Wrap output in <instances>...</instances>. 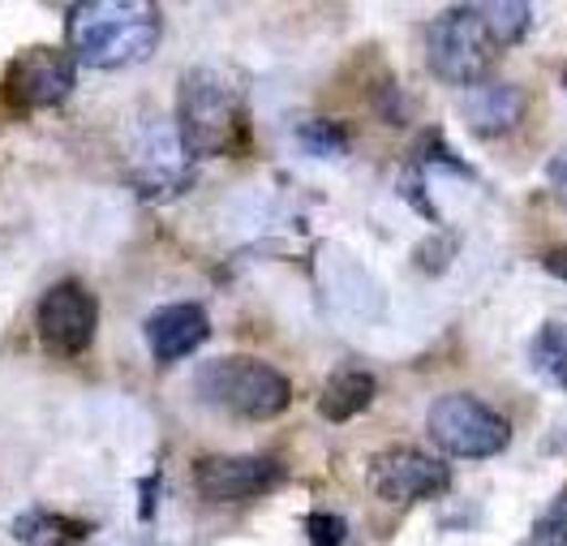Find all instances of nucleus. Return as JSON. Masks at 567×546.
Here are the masks:
<instances>
[{
    "instance_id": "nucleus-11",
    "label": "nucleus",
    "mask_w": 567,
    "mask_h": 546,
    "mask_svg": "<svg viewBox=\"0 0 567 546\" xmlns=\"http://www.w3.org/2000/svg\"><path fill=\"white\" fill-rule=\"evenodd\" d=\"M146 344L159 365H173L189 353H198L212 340V315L198 301H173L146 319Z\"/></svg>"
},
{
    "instance_id": "nucleus-3",
    "label": "nucleus",
    "mask_w": 567,
    "mask_h": 546,
    "mask_svg": "<svg viewBox=\"0 0 567 546\" xmlns=\"http://www.w3.org/2000/svg\"><path fill=\"white\" fill-rule=\"evenodd\" d=\"M177 125L181 143L189 151V159H219V155H237L249 143V109L241 82L228 70L198 65L181 78L177 91Z\"/></svg>"
},
{
    "instance_id": "nucleus-7",
    "label": "nucleus",
    "mask_w": 567,
    "mask_h": 546,
    "mask_svg": "<svg viewBox=\"0 0 567 546\" xmlns=\"http://www.w3.org/2000/svg\"><path fill=\"white\" fill-rule=\"evenodd\" d=\"M73 82H78V65H73L70 52H61V48H27L22 56L9 61L0 95H4L9 109L18 112L56 109L73 95Z\"/></svg>"
},
{
    "instance_id": "nucleus-20",
    "label": "nucleus",
    "mask_w": 567,
    "mask_h": 546,
    "mask_svg": "<svg viewBox=\"0 0 567 546\" xmlns=\"http://www.w3.org/2000/svg\"><path fill=\"white\" fill-rule=\"evenodd\" d=\"M542 267H546L555 280H564V285H567V246H555V250H546V255H542Z\"/></svg>"
},
{
    "instance_id": "nucleus-6",
    "label": "nucleus",
    "mask_w": 567,
    "mask_h": 546,
    "mask_svg": "<svg viewBox=\"0 0 567 546\" xmlns=\"http://www.w3.org/2000/svg\"><path fill=\"white\" fill-rule=\"evenodd\" d=\"M130 177H134V189L146 203H173L194 185L198 164L189 159L173 116H155V112L142 116V125L134 130Z\"/></svg>"
},
{
    "instance_id": "nucleus-16",
    "label": "nucleus",
    "mask_w": 567,
    "mask_h": 546,
    "mask_svg": "<svg viewBox=\"0 0 567 546\" xmlns=\"http://www.w3.org/2000/svg\"><path fill=\"white\" fill-rule=\"evenodd\" d=\"M297 146H301L306 155L336 159V155L349 151V134H344V125H336V121H306V125H297Z\"/></svg>"
},
{
    "instance_id": "nucleus-8",
    "label": "nucleus",
    "mask_w": 567,
    "mask_h": 546,
    "mask_svg": "<svg viewBox=\"0 0 567 546\" xmlns=\"http://www.w3.org/2000/svg\"><path fill=\"white\" fill-rule=\"evenodd\" d=\"M365 477H370L374 495L395 504V508H413V504H425V499H439L452 486V470L439 456H425L417 447H388V452L370 456Z\"/></svg>"
},
{
    "instance_id": "nucleus-19",
    "label": "nucleus",
    "mask_w": 567,
    "mask_h": 546,
    "mask_svg": "<svg viewBox=\"0 0 567 546\" xmlns=\"http://www.w3.org/2000/svg\"><path fill=\"white\" fill-rule=\"evenodd\" d=\"M550 189L559 194V203L567 207V151H564V155H555V159H550Z\"/></svg>"
},
{
    "instance_id": "nucleus-14",
    "label": "nucleus",
    "mask_w": 567,
    "mask_h": 546,
    "mask_svg": "<svg viewBox=\"0 0 567 546\" xmlns=\"http://www.w3.org/2000/svg\"><path fill=\"white\" fill-rule=\"evenodd\" d=\"M374 392H379V383L370 370H336L319 392V413L327 422H349V418L370 409Z\"/></svg>"
},
{
    "instance_id": "nucleus-15",
    "label": "nucleus",
    "mask_w": 567,
    "mask_h": 546,
    "mask_svg": "<svg viewBox=\"0 0 567 546\" xmlns=\"http://www.w3.org/2000/svg\"><path fill=\"white\" fill-rule=\"evenodd\" d=\"M533 370L567 392V323H542L533 336Z\"/></svg>"
},
{
    "instance_id": "nucleus-1",
    "label": "nucleus",
    "mask_w": 567,
    "mask_h": 546,
    "mask_svg": "<svg viewBox=\"0 0 567 546\" xmlns=\"http://www.w3.org/2000/svg\"><path fill=\"white\" fill-rule=\"evenodd\" d=\"M533 27V4L525 0H477L452 4L425 27V65L452 86H477Z\"/></svg>"
},
{
    "instance_id": "nucleus-10",
    "label": "nucleus",
    "mask_w": 567,
    "mask_h": 546,
    "mask_svg": "<svg viewBox=\"0 0 567 546\" xmlns=\"http://www.w3.org/2000/svg\"><path fill=\"white\" fill-rule=\"evenodd\" d=\"M284 482L280 456H203L194 461V491L207 504H246Z\"/></svg>"
},
{
    "instance_id": "nucleus-13",
    "label": "nucleus",
    "mask_w": 567,
    "mask_h": 546,
    "mask_svg": "<svg viewBox=\"0 0 567 546\" xmlns=\"http://www.w3.org/2000/svg\"><path fill=\"white\" fill-rule=\"evenodd\" d=\"M9 534L22 546H82L95 525L91 521H78L70 512H52V508H27L13 516Z\"/></svg>"
},
{
    "instance_id": "nucleus-5",
    "label": "nucleus",
    "mask_w": 567,
    "mask_h": 546,
    "mask_svg": "<svg viewBox=\"0 0 567 546\" xmlns=\"http://www.w3.org/2000/svg\"><path fill=\"white\" fill-rule=\"evenodd\" d=\"M425 431L439 452H447L456 461H491L498 452H507V443H512V422L468 392H447L430 404Z\"/></svg>"
},
{
    "instance_id": "nucleus-2",
    "label": "nucleus",
    "mask_w": 567,
    "mask_h": 546,
    "mask_svg": "<svg viewBox=\"0 0 567 546\" xmlns=\"http://www.w3.org/2000/svg\"><path fill=\"white\" fill-rule=\"evenodd\" d=\"M70 56L91 70H134L155 56L164 13L151 0H82L65 18Z\"/></svg>"
},
{
    "instance_id": "nucleus-9",
    "label": "nucleus",
    "mask_w": 567,
    "mask_h": 546,
    "mask_svg": "<svg viewBox=\"0 0 567 546\" xmlns=\"http://www.w3.org/2000/svg\"><path fill=\"white\" fill-rule=\"evenodd\" d=\"M39 340L48 353H61V358H78L91 349L95 328H100V301L95 292L78 280H61L43 292L35 315Z\"/></svg>"
},
{
    "instance_id": "nucleus-12",
    "label": "nucleus",
    "mask_w": 567,
    "mask_h": 546,
    "mask_svg": "<svg viewBox=\"0 0 567 546\" xmlns=\"http://www.w3.org/2000/svg\"><path fill=\"white\" fill-rule=\"evenodd\" d=\"M529 112V95L516 82H477L468 104H464V121L473 125L477 138H503L512 134Z\"/></svg>"
},
{
    "instance_id": "nucleus-17",
    "label": "nucleus",
    "mask_w": 567,
    "mask_h": 546,
    "mask_svg": "<svg viewBox=\"0 0 567 546\" xmlns=\"http://www.w3.org/2000/svg\"><path fill=\"white\" fill-rule=\"evenodd\" d=\"M533 546H567V486L546 504L533 525Z\"/></svg>"
},
{
    "instance_id": "nucleus-4",
    "label": "nucleus",
    "mask_w": 567,
    "mask_h": 546,
    "mask_svg": "<svg viewBox=\"0 0 567 546\" xmlns=\"http://www.w3.org/2000/svg\"><path fill=\"white\" fill-rule=\"evenodd\" d=\"M194 396L212 409L233 413V418H246V422H271L292 401V383L271 362L228 353V358H215L198 370Z\"/></svg>"
},
{
    "instance_id": "nucleus-18",
    "label": "nucleus",
    "mask_w": 567,
    "mask_h": 546,
    "mask_svg": "<svg viewBox=\"0 0 567 546\" xmlns=\"http://www.w3.org/2000/svg\"><path fill=\"white\" fill-rule=\"evenodd\" d=\"M306 534H310V546H349V521L336 512H310Z\"/></svg>"
}]
</instances>
